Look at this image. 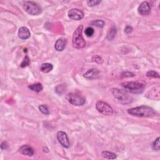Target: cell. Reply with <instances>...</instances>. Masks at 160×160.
Wrapping results in <instances>:
<instances>
[{
    "label": "cell",
    "mask_w": 160,
    "mask_h": 160,
    "mask_svg": "<svg viewBox=\"0 0 160 160\" xmlns=\"http://www.w3.org/2000/svg\"><path fill=\"white\" fill-rule=\"evenodd\" d=\"M111 93L113 94L114 98L121 104H129L132 103L133 100L132 98L130 96L126 94L125 92L118 88L111 89Z\"/></svg>",
    "instance_id": "277c9868"
},
{
    "label": "cell",
    "mask_w": 160,
    "mask_h": 160,
    "mask_svg": "<svg viewBox=\"0 0 160 160\" xmlns=\"http://www.w3.org/2000/svg\"><path fill=\"white\" fill-rule=\"evenodd\" d=\"M93 58H95V60H94L95 61L97 62L98 63H101L102 62H103V59H102L100 56H99L98 55L95 56L93 57Z\"/></svg>",
    "instance_id": "f1b7e54d"
},
{
    "label": "cell",
    "mask_w": 160,
    "mask_h": 160,
    "mask_svg": "<svg viewBox=\"0 0 160 160\" xmlns=\"http://www.w3.org/2000/svg\"><path fill=\"white\" fill-rule=\"evenodd\" d=\"M85 33L86 36H87L88 37H91L93 35L94 33H95L94 29L93 28H91V27H88L85 30Z\"/></svg>",
    "instance_id": "cb8c5ba5"
},
{
    "label": "cell",
    "mask_w": 160,
    "mask_h": 160,
    "mask_svg": "<svg viewBox=\"0 0 160 160\" xmlns=\"http://www.w3.org/2000/svg\"><path fill=\"white\" fill-rule=\"evenodd\" d=\"M83 28L82 25H80L73 35V45L76 49H81L86 46V42L82 36Z\"/></svg>",
    "instance_id": "3957f363"
},
{
    "label": "cell",
    "mask_w": 160,
    "mask_h": 160,
    "mask_svg": "<svg viewBox=\"0 0 160 160\" xmlns=\"http://www.w3.org/2000/svg\"><path fill=\"white\" fill-rule=\"evenodd\" d=\"M159 86H158L151 89V91H149V98L153 99V100H159Z\"/></svg>",
    "instance_id": "9a60e30c"
},
{
    "label": "cell",
    "mask_w": 160,
    "mask_h": 160,
    "mask_svg": "<svg viewBox=\"0 0 160 160\" xmlns=\"http://www.w3.org/2000/svg\"><path fill=\"white\" fill-rule=\"evenodd\" d=\"M96 108L99 113L105 116H110L113 113V110L110 105L103 101L97 102L96 104Z\"/></svg>",
    "instance_id": "52a82bcc"
},
{
    "label": "cell",
    "mask_w": 160,
    "mask_h": 160,
    "mask_svg": "<svg viewBox=\"0 0 160 160\" xmlns=\"http://www.w3.org/2000/svg\"><path fill=\"white\" fill-rule=\"evenodd\" d=\"M146 76L148 77L154 78H159V75L157 72L155 71H149L146 73Z\"/></svg>",
    "instance_id": "603a6c76"
},
{
    "label": "cell",
    "mask_w": 160,
    "mask_h": 160,
    "mask_svg": "<svg viewBox=\"0 0 160 160\" xmlns=\"http://www.w3.org/2000/svg\"><path fill=\"white\" fill-rule=\"evenodd\" d=\"M68 17L72 20H80L84 17V13L79 9L73 8L68 11Z\"/></svg>",
    "instance_id": "9c48e42d"
},
{
    "label": "cell",
    "mask_w": 160,
    "mask_h": 160,
    "mask_svg": "<svg viewBox=\"0 0 160 160\" xmlns=\"http://www.w3.org/2000/svg\"><path fill=\"white\" fill-rule=\"evenodd\" d=\"M122 88L127 92L132 93L139 94L143 91L145 88L146 83L143 81H126L121 84Z\"/></svg>",
    "instance_id": "7a4b0ae2"
},
{
    "label": "cell",
    "mask_w": 160,
    "mask_h": 160,
    "mask_svg": "<svg viewBox=\"0 0 160 160\" xmlns=\"http://www.w3.org/2000/svg\"><path fill=\"white\" fill-rule=\"evenodd\" d=\"M101 2V1L100 0H91V1H87V4L90 7H93V6H97L98 4H100Z\"/></svg>",
    "instance_id": "484cf974"
},
{
    "label": "cell",
    "mask_w": 160,
    "mask_h": 160,
    "mask_svg": "<svg viewBox=\"0 0 160 160\" xmlns=\"http://www.w3.org/2000/svg\"><path fill=\"white\" fill-rule=\"evenodd\" d=\"M53 68V66L50 63H43L41 65L40 67V70L41 71H42L43 73H47L50 72Z\"/></svg>",
    "instance_id": "2e32d148"
},
{
    "label": "cell",
    "mask_w": 160,
    "mask_h": 160,
    "mask_svg": "<svg viewBox=\"0 0 160 160\" xmlns=\"http://www.w3.org/2000/svg\"><path fill=\"white\" fill-rule=\"evenodd\" d=\"M39 110L40 111L44 114L48 115L50 114V111L48 110V108L47 107V106L44 104H41L39 106Z\"/></svg>",
    "instance_id": "ffe728a7"
},
{
    "label": "cell",
    "mask_w": 160,
    "mask_h": 160,
    "mask_svg": "<svg viewBox=\"0 0 160 160\" xmlns=\"http://www.w3.org/2000/svg\"><path fill=\"white\" fill-rule=\"evenodd\" d=\"M128 113L130 115L136 117L149 118L154 116L155 111L152 108L147 106H141L128 110Z\"/></svg>",
    "instance_id": "6da1fadb"
},
{
    "label": "cell",
    "mask_w": 160,
    "mask_h": 160,
    "mask_svg": "<svg viewBox=\"0 0 160 160\" xmlns=\"http://www.w3.org/2000/svg\"><path fill=\"white\" fill-rule=\"evenodd\" d=\"M57 139L61 145L63 147H65V148H68L69 146V138L68 135H67V134L65 132H62V131H60V132H58Z\"/></svg>",
    "instance_id": "ba28073f"
},
{
    "label": "cell",
    "mask_w": 160,
    "mask_h": 160,
    "mask_svg": "<svg viewBox=\"0 0 160 160\" xmlns=\"http://www.w3.org/2000/svg\"><path fill=\"white\" fill-rule=\"evenodd\" d=\"M58 87L60 88H59V89H56V93H57L58 91H59V92H58V94L61 95V93H63V89H62V88H62V86H61V85H59V86H58Z\"/></svg>",
    "instance_id": "4dcf8cb0"
},
{
    "label": "cell",
    "mask_w": 160,
    "mask_h": 160,
    "mask_svg": "<svg viewBox=\"0 0 160 160\" xmlns=\"http://www.w3.org/2000/svg\"><path fill=\"white\" fill-rule=\"evenodd\" d=\"M66 43L67 42L65 39L60 38L56 41L55 44H54V48L57 52H62L65 48Z\"/></svg>",
    "instance_id": "4fadbf2b"
},
{
    "label": "cell",
    "mask_w": 160,
    "mask_h": 160,
    "mask_svg": "<svg viewBox=\"0 0 160 160\" xmlns=\"http://www.w3.org/2000/svg\"><path fill=\"white\" fill-rule=\"evenodd\" d=\"M102 157L108 159H114L116 158V155L110 151H103L101 153Z\"/></svg>",
    "instance_id": "ac0fdd59"
},
{
    "label": "cell",
    "mask_w": 160,
    "mask_h": 160,
    "mask_svg": "<svg viewBox=\"0 0 160 160\" xmlns=\"http://www.w3.org/2000/svg\"><path fill=\"white\" fill-rule=\"evenodd\" d=\"M19 152L21 154L28 156H32L34 155V150L31 148V146H28L27 145H23L21 146L20 149H19Z\"/></svg>",
    "instance_id": "8fae6325"
},
{
    "label": "cell",
    "mask_w": 160,
    "mask_h": 160,
    "mask_svg": "<svg viewBox=\"0 0 160 160\" xmlns=\"http://www.w3.org/2000/svg\"><path fill=\"white\" fill-rule=\"evenodd\" d=\"M133 31V28L131 26H126V28H124V32L126 34H130Z\"/></svg>",
    "instance_id": "83f0119b"
},
{
    "label": "cell",
    "mask_w": 160,
    "mask_h": 160,
    "mask_svg": "<svg viewBox=\"0 0 160 160\" xmlns=\"http://www.w3.org/2000/svg\"><path fill=\"white\" fill-rule=\"evenodd\" d=\"M66 98L70 104L75 106H82L85 103V98L82 96L74 93H70L66 95Z\"/></svg>",
    "instance_id": "8992f818"
},
{
    "label": "cell",
    "mask_w": 160,
    "mask_h": 160,
    "mask_svg": "<svg viewBox=\"0 0 160 160\" xmlns=\"http://www.w3.org/2000/svg\"><path fill=\"white\" fill-rule=\"evenodd\" d=\"M23 7L27 13L32 16H37L42 11L40 6L33 1H25Z\"/></svg>",
    "instance_id": "5b68a950"
},
{
    "label": "cell",
    "mask_w": 160,
    "mask_h": 160,
    "mask_svg": "<svg viewBox=\"0 0 160 160\" xmlns=\"http://www.w3.org/2000/svg\"><path fill=\"white\" fill-rule=\"evenodd\" d=\"M100 74V71H98V69L95 68H92L89 69L88 71L86 72L84 75L85 78L87 79H95L97 78Z\"/></svg>",
    "instance_id": "5bb4252c"
},
{
    "label": "cell",
    "mask_w": 160,
    "mask_h": 160,
    "mask_svg": "<svg viewBox=\"0 0 160 160\" xmlns=\"http://www.w3.org/2000/svg\"><path fill=\"white\" fill-rule=\"evenodd\" d=\"M121 76L122 77H133L134 76V75L133 73L129 72V71H126V72H123L122 73V74H121Z\"/></svg>",
    "instance_id": "4316f807"
},
{
    "label": "cell",
    "mask_w": 160,
    "mask_h": 160,
    "mask_svg": "<svg viewBox=\"0 0 160 160\" xmlns=\"http://www.w3.org/2000/svg\"><path fill=\"white\" fill-rule=\"evenodd\" d=\"M152 147L153 149L155 150V151H159V148H160V146H159V137L157 138L155 140V141L153 142V145H152Z\"/></svg>",
    "instance_id": "7402d4cb"
},
{
    "label": "cell",
    "mask_w": 160,
    "mask_h": 160,
    "mask_svg": "<svg viewBox=\"0 0 160 160\" xmlns=\"http://www.w3.org/2000/svg\"><path fill=\"white\" fill-rule=\"evenodd\" d=\"M31 36L30 30L26 27H21L18 31V37L21 40H26Z\"/></svg>",
    "instance_id": "7c38bea8"
},
{
    "label": "cell",
    "mask_w": 160,
    "mask_h": 160,
    "mask_svg": "<svg viewBox=\"0 0 160 160\" xmlns=\"http://www.w3.org/2000/svg\"><path fill=\"white\" fill-rule=\"evenodd\" d=\"M8 143L4 141V142H3L1 143V148L2 150H4V149H7L8 148Z\"/></svg>",
    "instance_id": "f546056e"
},
{
    "label": "cell",
    "mask_w": 160,
    "mask_h": 160,
    "mask_svg": "<svg viewBox=\"0 0 160 160\" xmlns=\"http://www.w3.org/2000/svg\"><path fill=\"white\" fill-rule=\"evenodd\" d=\"M28 88L30 89V90L34 91L36 93H40L43 90V85L41 83H36V84L31 85L28 86Z\"/></svg>",
    "instance_id": "e0dca14e"
},
{
    "label": "cell",
    "mask_w": 160,
    "mask_h": 160,
    "mask_svg": "<svg viewBox=\"0 0 160 160\" xmlns=\"http://www.w3.org/2000/svg\"><path fill=\"white\" fill-rule=\"evenodd\" d=\"M29 65H30V59H29L28 56H26L24 57L23 61H22V63H21L20 66L21 68H25V67H26Z\"/></svg>",
    "instance_id": "d4e9b609"
},
{
    "label": "cell",
    "mask_w": 160,
    "mask_h": 160,
    "mask_svg": "<svg viewBox=\"0 0 160 160\" xmlns=\"http://www.w3.org/2000/svg\"><path fill=\"white\" fill-rule=\"evenodd\" d=\"M91 24L92 25H94V26H96L97 27H100V28H102L104 26V22L102 20H95L93 21H92Z\"/></svg>",
    "instance_id": "44dd1931"
},
{
    "label": "cell",
    "mask_w": 160,
    "mask_h": 160,
    "mask_svg": "<svg viewBox=\"0 0 160 160\" xmlns=\"http://www.w3.org/2000/svg\"><path fill=\"white\" fill-rule=\"evenodd\" d=\"M138 11L142 16L148 15L151 11V6L148 1H143L141 3L138 8Z\"/></svg>",
    "instance_id": "30bf717a"
},
{
    "label": "cell",
    "mask_w": 160,
    "mask_h": 160,
    "mask_svg": "<svg viewBox=\"0 0 160 160\" xmlns=\"http://www.w3.org/2000/svg\"><path fill=\"white\" fill-rule=\"evenodd\" d=\"M116 29L114 26H112L110 30H109L108 33L107 34V39L108 40H112L114 39V38L116 36Z\"/></svg>",
    "instance_id": "d6986e66"
}]
</instances>
